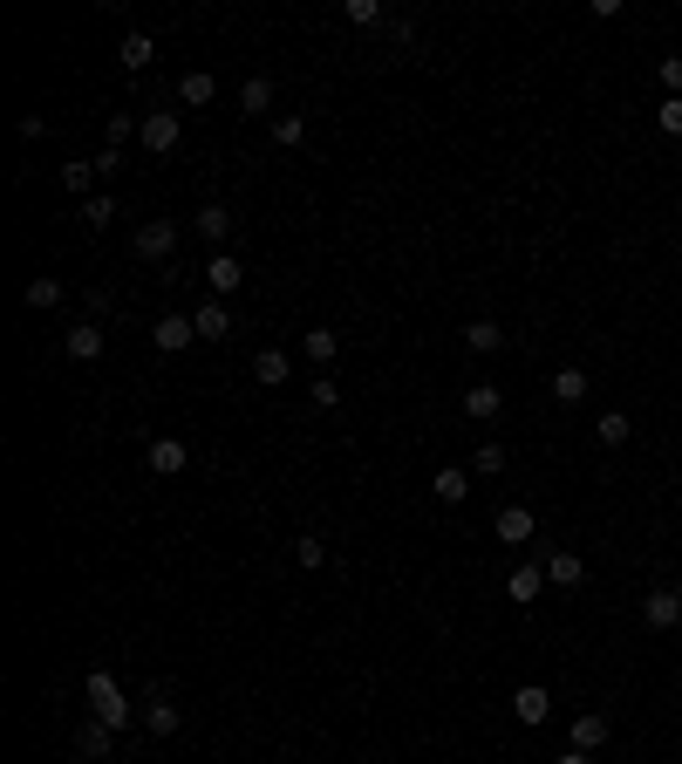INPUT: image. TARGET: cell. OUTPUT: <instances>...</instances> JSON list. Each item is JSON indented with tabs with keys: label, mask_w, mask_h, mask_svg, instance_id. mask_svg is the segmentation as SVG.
Listing matches in <instances>:
<instances>
[{
	"label": "cell",
	"mask_w": 682,
	"mask_h": 764,
	"mask_svg": "<svg viewBox=\"0 0 682 764\" xmlns=\"http://www.w3.org/2000/svg\"><path fill=\"white\" fill-rule=\"evenodd\" d=\"M89 710H96V724H130V703H123V689H116L110 669L89 676Z\"/></svg>",
	"instance_id": "cell-1"
},
{
	"label": "cell",
	"mask_w": 682,
	"mask_h": 764,
	"mask_svg": "<svg viewBox=\"0 0 682 764\" xmlns=\"http://www.w3.org/2000/svg\"><path fill=\"white\" fill-rule=\"evenodd\" d=\"M178 137H185V123H178V110H151L144 123H137V144H144L151 157L178 151Z\"/></svg>",
	"instance_id": "cell-2"
},
{
	"label": "cell",
	"mask_w": 682,
	"mask_h": 764,
	"mask_svg": "<svg viewBox=\"0 0 682 764\" xmlns=\"http://www.w3.org/2000/svg\"><path fill=\"white\" fill-rule=\"evenodd\" d=\"M137 253H144V260H171V253H178V226H171V219H144V226H137Z\"/></svg>",
	"instance_id": "cell-3"
},
{
	"label": "cell",
	"mask_w": 682,
	"mask_h": 764,
	"mask_svg": "<svg viewBox=\"0 0 682 764\" xmlns=\"http://www.w3.org/2000/svg\"><path fill=\"white\" fill-rule=\"evenodd\" d=\"M205 287H212V294H239V287H246L239 253H212V260H205Z\"/></svg>",
	"instance_id": "cell-4"
},
{
	"label": "cell",
	"mask_w": 682,
	"mask_h": 764,
	"mask_svg": "<svg viewBox=\"0 0 682 764\" xmlns=\"http://www.w3.org/2000/svg\"><path fill=\"white\" fill-rule=\"evenodd\" d=\"M498 410H505V389H498V382H471V389H464V417L471 423H492Z\"/></svg>",
	"instance_id": "cell-5"
},
{
	"label": "cell",
	"mask_w": 682,
	"mask_h": 764,
	"mask_svg": "<svg viewBox=\"0 0 682 764\" xmlns=\"http://www.w3.org/2000/svg\"><path fill=\"white\" fill-rule=\"evenodd\" d=\"M607 737H614V724H607L601 710H580V717H573V751H587V758H594Z\"/></svg>",
	"instance_id": "cell-6"
},
{
	"label": "cell",
	"mask_w": 682,
	"mask_h": 764,
	"mask_svg": "<svg viewBox=\"0 0 682 764\" xmlns=\"http://www.w3.org/2000/svg\"><path fill=\"white\" fill-rule=\"evenodd\" d=\"M546 710H553V696H546V689H539V683L512 689V717H519V724H526V730H539V724H546Z\"/></svg>",
	"instance_id": "cell-7"
},
{
	"label": "cell",
	"mask_w": 682,
	"mask_h": 764,
	"mask_svg": "<svg viewBox=\"0 0 682 764\" xmlns=\"http://www.w3.org/2000/svg\"><path fill=\"white\" fill-rule=\"evenodd\" d=\"M151 342L164 348V355H178V348H191V342H198V328H191V314H164V321L151 328Z\"/></svg>",
	"instance_id": "cell-8"
},
{
	"label": "cell",
	"mask_w": 682,
	"mask_h": 764,
	"mask_svg": "<svg viewBox=\"0 0 682 764\" xmlns=\"http://www.w3.org/2000/svg\"><path fill=\"white\" fill-rule=\"evenodd\" d=\"M185 464H191L185 437H151V471H157V478H178Z\"/></svg>",
	"instance_id": "cell-9"
},
{
	"label": "cell",
	"mask_w": 682,
	"mask_h": 764,
	"mask_svg": "<svg viewBox=\"0 0 682 764\" xmlns=\"http://www.w3.org/2000/svg\"><path fill=\"white\" fill-rule=\"evenodd\" d=\"M642 621H648V628H682V594L655 587V594L642 601Z\"/></svg>",
	"instance_id": "cell-10"
},
{
	"label": "cell",
	"mask_w": 682,
	"mask_h": 764,
	"mask_svg": "<svg viewBox=\"0 0 682 764\" xmlns=\"http://www.w3.org/2000/svg\"><path fill=\"white\" fill-rule=\"evenodd\" d=\"M191 328H198V342H226V335H232V314H226V301H205L198 314H191Z\"/></svg>",
	"instance_id": "cell-11"
},
{
	"label": "cell",
	"mask_w": 682,
	"mask_h": 764,
	"mask_svg": "<svg viewBox=\"0 0 682 764\" xmlns=\"http://www.w3.org/2000/svg\"><path fill=\"white\" fill-rule=\"evenodd\" d=\"M430 492L444 498V505H464V498H471V471H464V464H444V471L430 478Z\"/></svg>",
	"instance_id": "cell-12"
},
{
	"label": "cell",
	"mask_w": 682,
	"mask_h": 764,
	"mask_svg": "<svg viewBox=\"0 0 682 764\" xmlns=\"http://www.w3.org/2000/svg\"><path fill=\"white\" fill-rule=\"evenodd\" d=\"M191 226H198V239H212V246L226 253V232H232V212H226V205H198V219H191Z\"/></svg>",
	"instance_id": "cell-13"
},
{
	"label": "cell",
	"mask_w": 682,
	"mask_h": 764,
	"mask_svg": "<svg viewBox=\"0 0 682 764\" xmlns=\"http://www.w3.org/2000/svg\"><path fill=\"white\" fill-rule=\"evenodd\" d=\"M301 355H307V362H321V369H328V362L341 355V335H335V328H307V335H301Z\"/></svg>",
	"instance_id": "cell-14"
},
{
	"label": "cell",
	"mask_w": 682,
	"mask_h": 764,
	"mask_svg": "<svg viewBox=\"0 0 682 764\" xmlns=\"http://www.w3.org/2000/svg\"><path fill=\"white\" fill-rule=\"evenodd\" d=\"M116 62H123V69H130V76H144V69H151V62H157V48H151V35H123V48H116Z\"/></svg>",
	"instance_id": "cell-15"
},
{
	"label": "cell",
	"mask_w": 682,
	"mask_h": 764,
	"mask_svg": "<svg viewBox=\"0 0 682 764\" xmlns=\"http://www.w3.org/2000/svg\"><path fill=\"white\" fill-rule=\"evenodd\" d=\"M219 96V82L205 76V69H191V76H178V103H191V110H205Z\"/></svg>",
	"instance_id": "cell-16"
},
{
	"label": "cell",
	"mask_w": 682,
	"mask_h": 764,
	"mask_svg": "<svg viewBox=\"0 0 682 764\" xmlns=\"http://www.w3.org/2000/svg\"><path fill=\"white\" fill-rule=\"evenodd\" d=\"M498 539H505V546H526L532 539V512L526 505H505V512H498Z\"/></svg>",
	"instance_id": "cell-17"
},
{
	"label": "cell",
	"mask_w": 682,
	"mask_h": 764,
	"mask_svg": "<svg viewBox=\"0 0 682 764\" xmlns=\"http://www.w3.org/2000/svg\"><path fill=\"white\" fill-rule=\"evenodd\" d=\"M144 724H151V737H171L185 717H178V703H171V696H151V703H144Z\"/></svg>",
	"instance_id": "cell-18"
},
{
	"label": "cell",
	"mask_w": 682,
	"mask_h": 764,
	"mask_svg": "<svg viewBox=\"0 0 682 764\" xmlns=\"http://www.w3.org/2000/svg\"><path fill=\"white\" fill-rule=\"evenodd\" d=\"M287 369H294V362H287V348H260V355H253V376H260L266 389H273V382H287Z\"/></svg>",
	"instance_id": "cell-19"
},
{
	"label": "cell",
	"mask_w": 682,
	"mask_h": 764,
	"mask_svg": "<svg viewBox=\"0 0 682 764\" xmlns=\"http://www.w3.org/2000/svg\"><path fill=\"white\" fill-rule=\"evenodd\" d=\"M69 355H76V362H96V355H103V328H96V321L69 328Z\"/></svg>",
	"instance_id": "cell-20"
},
{
	"label": "cell",
	"mask_w": 682,
	"mask_h": 764,
	"mask_svg": "<svg viewBox=\"0 0 682 764\" xmlns=\"http://www.w3.org/2000/svg\"><path fill=\"white\" fill-rule=\"evenodd\" d=\"M539 587H546V567H512V580H505L512 601H539Z\"/></svg>",
	"instance_id": "cell-21"
},
{
	"label": "cell",
	"mask_w": 682,
	"mask_h": 764,
	"mask_svg": "<svg viewBox=\"0 0 682 764\" xmlns=\"http://www.w3.org/2000/svg\"><path fill=\"white\" fill-rule=\"evenodd\" d=\"M110 744H116V724H82V737H76L82 758H110Z\"/></svg>",
	"instance_id": "cell-22"
},
{
	"label": "cell",
	"mask_w": 682,
	"mask_h": 764,
	"mask_svg": "<svg viewBox=\"0 0 682 764\" xmlns=\"http://www.w3.org/2000/svg\"><path fill=\"white\" fill-rule=\"evenodd\" d=\"M628 437H635V430H628V417H621V410H607V417L594 423V444H607V451H621Z\"/></svg>",
	"instance_id": "cell-23"
},
{
	"label": "cell",
	"mask_w": 682,
	"mask_h": 764,
	"mask_svg": "<svg viewBox=\"0 0 682 764\" xmlns=\"http://www.w3.org/2000/svg\"><path fill=\"white\" fill-rule=\"evenodd\" d=\"M498 342H505V328H498V321H471V328H464V348H471V355H492Z\"/></svg>",
	"instance_id": "cell-24"
},
{
	"label": "cell",
	"mask_w": 682,
	"mask_h": 764,
	"mask_svg": "<svg viewBox=\"0 0 682 764\" xmlns=\"http://www.w3.org/2000/svg\"><path fill=\"white\" fill-rule=\"evenodd\" d=\"M239 110H246V116H266V110H273V82L253 76L246 89H239Z\"/></svg>",
	"instance_id": "cell-25"
},
{
	"label": "cell",
	"mask_w": 682,
	"mask_h": 764,
	"mask_svg": "<svg viewBox=\"0 0 682 764\" xmlns=\"http://www.w3.org/2000/svg\"><path fill=\"white\" fill-rule=\"evenodd\" d=\"M580 553H553V560H546V580H553V587H580Z\"/></svg>",
	"instance_id": "cell-26"
},
{
	"label": "cell",
	"mask_w": 682,
	"mask_h": 764,
	"mask_svg": "<svg viewBox=\"0 0 682 764\" xmlns=\"http://www.w3.org/2000/svg\"><path fill=\"white\" fill-rule=\"evenodd\" d=\"M96 178H103V171H96V157H82V164H62V185L82 191V198H96V191H89Z\"/></svg>",
	"instance_id": "cell-27"
},
{
	"label": "cell",
	"mask_w": 682,
	"mask_h": 764,
	"mask_svg": "<svg viewBox=\"0 0 682 764\" xmlns=\"http://www.w3.org/2000/svg\"><path fill=\"white\" fill-rule=\"evenodd\" d=\"M116 219V198H103V191H96V198H82V226L89 232H103Z\"/></svg>",
	"instance_id": "cell-28"
},
{
	"label": "cell",
	"mask_w": 682,
	"mask_h": 764,
	"mask_svg": "<svg viewBox=\"0 0 682 764\" xmlns=\"http://www.w3.org/2000/svg\"><path fill=\"white\" fill-rule=\"evenodd\" d=\"M553 396H560V403H580V396H587V369H560V376H553Z\"/></svg>",
	"instance_id": "cell-29"
},
{
	"label": "cell",
	"mask_w": 682,
	"mask_h": 764,
	"mask_svg": "<svg viewBox=\"0 0 682 764\" xmlns=\"http://www.w3.org/2000/svg\"><path fill=\"white\" fill-rule=\"evenodd\" d=\"M301 137H307V116H273V144H287V151H294Z\"/></svg>",
	"instance_id": "cell-30"
},
{
	"label": "cell",
	"mask_w": 682,
	"mask_h": 764,
	"mask_svg": "<svg viewBox=\"0 0 682 764\" xmlns=\"http://www.w3.org/2000/svg\"><path fill=\"white\" fill-rule=\"evenodd\" d=\"M294 560H301V567L314 573V567H328V546H321V539L307 533V539H294Z\"/></svg>",
	"instance_id": "cell-31"
},
{
	"label": "cell",
	"mask_w": 682,
	"mask_h": 764,
	"mask_svg": "<svg viewBox=\"0 0 682 764\" xmlns=\"http://www.w3.org/2000/svg\"><path fill=\"white\" fill-rule=\"evenodd\" d=\"M55 301H62V280H48V273L28 280V307H55Z\"/></svg>",
	"instance_id": "cell-32"
},
{
	"label": "cell",
	"mask_w": 682,
	"mask_h": 764,
	"mask_svg": "<svg viewBox=\"0 0 682 764\" xmlns=\"http://www.w3.org/2000/svg\"><path fill=\"white\" fill-rule=\"evenodd\" d=\"M505 471V444H478V478H498Z\"/></svg>",
	"instance_id": "cell-33"
},
{
	"label": "cell",
	"mask_w": 682,
	"mask_h": 764,
	"mask_svg": "<svg viewBox=\"0 0 682 764\" xmlns=\"http://www.w3.org/2000/svg\"><path fill=\"white\" fill-rule=\"evenodd\" d=\"M341 14H348V21H355V28H376V21H382V7H376V0H348V7H341Z\"/></svg>",
	"instance_id": "cell-34"
},
{
	"label": "cell",
	"mask_w": 682,
	"mask_h": 764,
	"mask_svg": "<svg viewBox=\"0 0 682 764\" xmlns=\"http://www.w3.org/2000/svg\"><path fill=\"white\" fill-rule=\"evenodd\" d=\"M655 123H662V130H669V137H682V96H669V103H662V110H655Z\"/></svg>",
	"instance_id": "cell-35"
},
{
	"label": "cell",
	"mask_w": 682,
	"mask_h": 764,
	"mask_svg": "<svg viewBox=\"0 0 682 764\" xmlns=\"http://www.w3.org/2000/svg\"><path fill=\"white\" fill-rule=\"evenodd\" d=\"M662 82H669V96H682V55H669V62H662Z\"/></svg>",
	"instance_id": "cell-36"
},
{
	"label": "cell",
	"mask_w": 682,
	"mask_h": 764,
	"mask_svg": "<svg viewBox=\"0 0 682 764\" xmlns=\"http://www.w3.org/2000/svg\"><path fill=\"white\" fill-rule=\"evenodd\" d=\"M553 764H594V758H587V751H567V758H553Z\"/></svg>",
	"instance_id": "cell-37"
}]
</instances>
